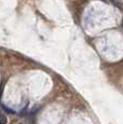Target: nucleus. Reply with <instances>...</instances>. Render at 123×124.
<instances>
[{"mask_svg":"<svg viewBox=\"0 0 123 124\" xmlns=\"http://www.w3.org/2000/svg\"><path fill=\"white\" fill-rule=\"evenodd\" d=\"M122 28H123V21H122Z\"/></svg>","mask_w":123,"mask_h":124,"instance_id":"obj_3","label":"nucleus"},{"mask_svg":"<svg viewBox=\"0 0 123 124\" xmlns=\"http://www.w3.org/2000/svg\"><path fill=\"white\" fill-rule=\"evenodd\" d=\"M7 122V118H6V116L4 114H2V116H1V124H6Z\"/></svg>","mask_w":123,"mask_h":124,"instance_id":"obj_2","label":"nucleus"},{"mask_svg":"<svg viewBox=\"0 0 123 124\" xmlns=\"http://www.w3.org/2000/svg\"><path fill=\"white\" fill-rule=\"evenodd\" d=\"M2 109H3V110L6 111V112H8V113H12V114L14 113V111L12 110V109H10V108H7V107L4 106L3 104H2Z\"/></svg>","mask_w":123,"mask_h":124,"instance_id":"obj_1","label":"nucleus"}]
</instances>
